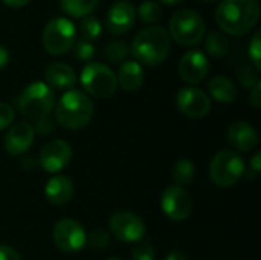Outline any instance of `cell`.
Segmentation results:
<instances>
[{
    "label": "cell",
    "instance_id": "6da1fadb",
    "mask_svg": "<svg viewBox=\"0 0 261 260\" xmlns=\"http://www.w3.org/2000/svg\"><path fill=\"white\" fill-rule=\"evenodd\" d=\"M260 18L258 0H222L216 9V21L231 35H243Z\"/></svg>",
    "mask_w": 261,
    "mask_h": 260
},
{
    "label": "cell",
    "instance_id": "7a4b0ae2",
    "mask_svg": "<svg viewBox=\"0 0 261 260\" xmlns=\"http://www.w3.org/2000/svg\"><path fill=\"white\" fill-rule=\"evenodd\" d=\"M171 38L162 26H150L139 31L132 44L130 52L144 64H161L170 54Z\"/></svg>",
    "mask_w": 261,
    "mask_h": 260
},
{
    "label": "cell",
    "instance_id": "3957f363",
    "mask_svg": "<svg viewBox=\"0 0 261 260\" xmlns=\"http://www.w3.org/2000/svg\"><path fill=\"white\" fill-rule=\"evenodd\" d=\"M93 116V103L80 90H67L55 104L57 123L70 130L86 127Z\"/></svg>",
    "mask_w": 261,
    "mask_h": 260
},
{
    "label": "cell",
    "instance_id": "277c9868",
    "mask_svg": "<svg viewBox=\"0 0 261 260\" xmlns=\"http://www.w3.org/2000/svg\"><path fill=\"white\" fill-rule=\"evenodd\" d=\"M17 106L24 118L35 123L44 116H49L55 106V93L46 83L34 81L21 90Z\"/></svg>",
    "mask_w": 261,
    "mask_h": 260
},
{
    "label": "cell",
    "instance_id": "5b68a950",
    "mask_svg": "<svg viewBox=\"0 0 261 260\" xmlns=\"http://www.w3.org/2000/svg\"><path fill=\"white\" fill-rule=\"evenodd\" d=\"M171 38L180 46H196L203 40L205 21L202 15L193 9H179L171 15L170 20Z\"/></svg>",
    "mask_w": 261,
    "mask_h": 260
},
{
    "label": "cell",
    "instance_id": "8992f818",
    "mask_svg": "<svg viewBox=\"0 0 261 260\" xmlns=\"http://www.w3.org/2000/svg\"><path fill=\"white\" fill-rule=\"evenodd\" d=\"M245 175V162L234 150L219 152L210 164L211 181L222 188L232 187Z\"/></svg>",
    "mask_w": 261,
    "mask_h": 260
},
{
    "label": "cell",
    "instance_id": "52a82bcc",
    "mask_svg": "<svg viewBox=\"0 0 261 260\" xmlns=\"http://www.w3.org/2000/svg\"><path fill=\"white\" fill-rule=\"evenodd\" d=\"M81 84L87 93L95 98H109L118 89L115 72L102 63H89L81 70Z\"/></svg>",
    "mask_w": 261,
    "mask_h": 260
},
{
    "label": "cell",
    "instance_id": "ba28073f",
    "mask_svg": "<svg viewBox=\"0 0 261 260\" xmlns=\"http://www.w3.org/2000/svg\"><path fill=\"white\" fill-rule=\"evenodd\" d=\"M75 43V25L66 17H55L47 21L43 31V46L52 55L66 54Z\"/></svg>",
    "mask_w": 261,
    "mask_h": 260
},
{
    "label": "cell",
    "instance_id": "9c48e42d",
    "mask_svg": "<svg viewBox=\"0 0 261 260\" xmlns=\"http://www.w3.org/2000/svg\"><path fill=\"white\" fill-rule=\"evenodd\" d=\"M52 241L55 247L64 253H75L87 244V234L83 225L75 219H60L52 230Z\"/></svg>",
    "mask_w": 261,
    "mask_h": 260
},
{
    "label": "cell",
    "instance_id": "30bf717a",
    "mask_svg": "<svg viewBox=\"0 0 261 260\" xmlns=\"http://www.w3.org/2000/svg\"><path fill=\"white\" fill-rule=\"evenodd\" d=\"M110 233L121 242H139L145 234L144 221L132 211H116L109 221Z\"/></svg>",
    "mask_w": 261,
    "mask_h": 260
},
{
    "label": "cell",
    "instance_id": "8fae6325",
    "mask_svg": "<svg viewBox=\"0 0 261 260\" xmlns=\"http://www.w3.org/2000/svg\"><path fill=\"white\" fill-rule=\"evenodd\" d=\"M161 208L168 219L174 222H182L191 215L193 201L190 193L184 187L171 185L167 187L161 196Z\"/></svg>",
    "mask_w": 261,
    "mask_h": 260
},
{
    "label": "cell",
    "instance_id": "7c38bea8",
    "mask_svg": "<svg viewBox=\"0 0 261 260\" xmlns=\"http://www.w3.org/2000/svg\"><path fill=\"white\" fill-rule=\"evenodd\" d=\"M72 159V147L64 139L49 141L40 152L38 162L47 173H60L64 170Z\"/></svg>",
    "mask_w": 261,
    "mask_h": 260
},
{
    "label": "cell",
    "instance_id": "4fadbf2b",
    "mask_svg": "<svg viewBox=\"0 0 261 260\" xmlns=\"http://www.w3.org/2000/svg\"><path fill=\"white\" fill-rule=\"evenodd\" d=\"M176 106L185 116L202 118L211 110V98L197 87H184L176 95Z\"/></svg>",
    "mask_w": 261,
    "mask_h": 260
},
{
    "label": "cell",
    "instance_id": "5bb4252c",
    "mask_svg": "<svg viewBox=\"0 0 261 260\" xmlns=\"http://www.w3.org/2000/svg\"><path fill=\"white\" fill-rule=\"evenodd\" d=\"M210 63L206 55L199 49H191L185 52L179 61V74L184 81L190 84H197L208 75Z\"/></svg>",
    "mask_w": 261,
    "mask_h": 260
},
{
    "label": "cell",
    "instance_id": "9a60e30c",
    "mask_svg": "<svg viewBox=\"0 0 261 260\" xmlns=\"http://www.w3.org/2000/svg\"><path fill=\"white\" fill-rule=\"evenodd\" d=\"M34 127L26 121H20L17 124H12L11 129L8 130L3 139V147L8 155L20 156L29 150V147L34 143Z\"/></svg>",
    "mask_w": 261,
    "mask_h": 260
},
{
    "label": "cell",
    "instance_id": "2e32d148",
    "mask_svg": "<svg viewBox=\"0 0 261 260\" xmlns=\"http://www.w3.org/2000/svg\"><path fill=\"white\" fill-rule=\"evenodd\" d=\"M136 18V9L130 2H115L106 17L107 29L115 35H122L130 31Z\"/></svg>",
    "mask_w": 261,
    "mask_h": 260
},
{
    "label": "cell",
    "instance_id": "e0dca14e",
    "mask_svg": "<svg viewBox=\"0 0 261 260\" xmlns=\"http://www.w3.org/2000/svg\"><path fill=\"white\" fill-rule=\"evenodd\" d=\"M228 141L234 149L240 152H249L258 144V135L249 123L236 121L228 129Z\"/></svg>",
    "mask_w": 261,
    "mask_h": 260
},
{
    "label": "cell",
    "instance_id": "ac0fdd59",
    "mask_svg": "<svg viewBox=\"0 0 261 260\" xmlns=\"http://www.w3.org/2000/svg\"><path fill=\"white\" fill-rule=\"evenodd\" d=\"M44 195L54 205H64L73 196V184L64 175L52 176L44 185Z\"/></svg>",
    "mask_w": 261,
    "mask_h": 260
},
{
    "label": "cell",
    "instance_id": "d6986e66",
    "mask_svg": "<svg viewBox=\"0 0 261 260\" xmlns=\"http://www.w3.org/2000/svg\"><path fill=\"white\" fill-rule=\"evenodd\" d=\"M44 78L49 87H57V89H70L76 83L75 70L69 64L61 61L50 63L46 67Z\"/></svg>",
    "mask_w": 261,
    "mask_h": 260
},
{
    "label": "cell",
    "instance_id": "ffe728a7",
    "mask_svg": "<svg viewBox=\"0 0 261 260\" xmlns=\"http://www.w3.org/2000/svg\"><path fill=\"white\" fill-rule=\"evenodd\" d=\"M144 78H145V75H144L142 66L135 60H127L121 64V67L118 70L116 81L124 90L135 92V90L141 89V86L144 84Z\"/></svg>",
    "mask_w": 261,
    "mask_h": 260
},
{
    "label": "cell",
    "instance_id": "44dd1931",
    "mask_svg": "<svg viewBox=\"0 0 261 260\" xmlns=\"http://www.w3.org/2000/svg\"><path fill=\"white\" fill-rule=\"evenodd\" d=\"M208 92H210L211 98L219 103L229 104L237 100V87H236L234 81L223 75H217L210 81Z\"/></svg>",
    "mask_w": 261,
    "mask_h": 260
},
{
    "label": "cell",
    "instance_id": "7402d4cb",
    "mask_svg": "<svg viewBox=\"0 0 261 260\" xmlns=\"http://www.w3.org/2000/svg\"><path fill=\"white\" fill-rule=\"evenodd\" d=\"M173 181L177 187H184L188 185L194 176H196V166L193 164L191 159L182 158L179 161H176V164L173 166Z\"/></svg>",
    "mask_w": 261,
    "mask_h": 260
},
{
    "label": "cell",
    "instance_id": "603a6c76",
    "mask_svg": "<svg viewBox=\"0 0 261 260\" xmlns=\"http://www.w3.org/2000/svg\"><path fill=\"white\" fill-rule=\"evenodd\" d=\"M99 0H60L61 9L72 17H87L96 9Z\"/></svg>",
    "mask_w": 261,
    "mask_h": 260
},
{
    "label": "cell",
    "instance_id": "cb8c5ba5",
    "mask_svg": "<svg viewBox=\"0 0 261 260\" xmlns=\"http://www.w3.org/2000/svg\"><path fill=\"white\" fill-rule=\"evenodd\" d=\"M205 48H206V51H208L210 55H213L216 58H222L229 51V41H228V38H226L225 34H222L219 31H211L206 35Z\"/></svg>",
    "mask_w": 261,
    "mask_h": 260
},
{
    "label": "cell",
    "instance_id": "d4e9b609",
    "mask_svg": "<svg viewBox=\"0 0 261 260\" xmlns=\"http://www.w3.org/2000/svg\"><path fill=\"white\" fill-rule=\"evenodd\" d=\"M128 52H130V49H128L127 43L122 40H112L106 44V49H104L106 58L112 63L124 61L127 58Z\"/></svg>",
    "mask_w": 261,
    "mask_h": 260
},
{
    "label": "cell",
    "instance_id": "484cf974",
    "mask_svg": "<svg viewBox=\"0 0 261 260\" xmlns=\"http://www.w3.org/2000/svg\"><path fill=\"white\" fill-rule=\"evenodd\" d=\"M138 15L144 23H156L162 17V8L158 2L145 0L139 5Z\"/></svg>",
    "mask_w": 261,
    "mask_h": 260
},
{
    "label": "cell",
    "instance_id": "4316f807",
    "mask_svg": "<svg viewBox=\"0 0 261 260\" xmlns=\"http://www.w3.org/2000/svg\"><path fill=\"white\" fill-rule=\"evenodd\" d=\"M80 32H81L83 40H87V41L92 43L101 34V23H99V20L95 15L84 17L81 20V23H80Z\"/></svg>",
    "mask_w": 261,
    "mask_h": 260
},
{
    "label": "cell",
    "instance_id": "83f0119b",
    "mask_svg": "<svg viewBox=\"0 0 261 260\" xmlns=\"http://www.w3.org/2000/svg\"><path fill=\"white\" fill-rule=\"evenodd\" d=\"M72 48H73V55H75L76 60L87 61L95 55V46L87 40H83V38L75 40Z\"/></svg>",
    "mask_w": 261,
    "mask_h": 260
},
{
    "label": "cell",
    "instance_id": "f1b7e54d",
    "mask_svg": "<svg viewBox=\"0 0 261 260\" xmlns=\"http://www.w3.org/2000/svg\"><path fill=\"white\" fill-rule=\"evenodd\" d=\"M132 260H154L153 247L145 241L136 242V245L132 248Z\"/></svg>",
    "mask_w": 261,
    "mask_h": 260
},
{
    "label": "cell",
    "instance_id": "f546056e",
    "mask_svg": "<svg viewBox=\"0 0 261 260\" xmlns=\"http://www.w3.org/2000/svg\"><path fill=\"white\" fill-rule=\"evenodd\" d=\"M89 242H90V247L95 248V250H104L110 245V234L102 230V228H96L90 233L89 236Z\"/></svg>",
    "mask_w": 261,
    "mask_h": 260
},
{
    "label": "cell",
    "instance_id": "4dcf8cb0",
    "mask_svg": "<svg viewBox=\"0 0 261 260\" xmlns=\"http://www.w3.org/2000/svg\"><path fill=\"white\" fill-rule=\"evenodd\" d=\"M249 57L255 66V69H261V35L260 31H257L251 40V44H249Z\"/></svg>",
    "mask_w": 261,
    "mask_h": 260
},
{
    "label": "cell",
    "instance_id": "1f68e13d",
    "mask_svg": "<svg viewBox=\"0 0 261 260\" xmlns=\"http://www.w3.org/2000/svg\"><path fill=\"white\" fill-rule=\"evenodd\" d=\"M237 77H239L240 84H242L243 87H246V89H252V87H254V84L258 81L255 70H252V69H251V67H248V66L240 67V69H239Z\"/></svg>",
    "mask_w": 261,
    "mask_h": 260
},
{
    "label": "cell",
    "instance_id": "d6a6232c",
    "mask_svg": "<svg viewBox=\"0 0 261 260\" xmlns=\"http://www.w3.org/2000/svg\"><path fill=\"white\" fill-rule=\"evenodd\" d=\"M15 120V110L8 103H0V130L9 127L14 124Z\"/></svg>",
    "mask_w": 261,
    "mask_h": 260
},
{
    "label": "cell",
    "instance_id": "836d02e7",
    "mask_svg": "<svg viewBox=\"0 0 261 260\" xmlns=\"http://www.w3.org/2000/svg\"><path fill=\"white\" fill-rule=\"evenodd\" d=\"M55 126H54V120L50 116H44L38 121H35V127L34 132L41 133V135H50L54 132Z\"/></svg>",
    "mask_w": 261,
    "mask_h": 260
},
{
    "label": "cell",
    "instance_id": "e575fe53",
    "mask_svg": "<svg viewBox=\"0 0 261 260\" xmlns=\"http://www.w3.org/2000/svg\"><path fill=\"white\" fill-rule=\"evenodd\" d=\"M249 103H251L255 109L261 107V81L260 80H258V81L254 84V87L251 89V93H249Z\"/></svg>",
    "mask_w": 261,
    "mask_h": 260
},
{
    "label": "cell",
    "instance_id": "d590c367",
    "mask_svg": "<svg viewBox=\"0 0 261 260\" xmlns=\"http://www.w3.org/2000/svg\"><path fill=\"white\" fill-rule=\"evenodd\" d=\"M0 260H21L18 253L8 247V245H0Z\"/></svg>",
    "mask_w": 261,
    "mask_h": 260
},
{
    "label": "cell",
    "instance_id": "8d00e7d4",
    "mask_svg": "<svg viewBox=\"0 0 261 260\" xmlns=\"http://www.w3.org/2000/svg\"><path fill=\"white\" fill-rule=\"evenodd\" d=\"M251 167H252L254 173H260V170H261V153L260 152H257V153L252 156V159H251Z\"/></svg>",
    "mask_w": 261,
    "mask_h": 260
},
{
    "label": "cell",
    "instance_id": "74e56055",
    "mask_svg": "<svg viewBox=\"0 0 261 260\" xmlns=\"http://www.w3.org/2000/svg\"><path fill=\"white\" fill-rule=\"evenodd\" d=\"M8 61H9V52L6 48L0 44V69H3L8 64Z\"/></svg>",
    "mask_w": 261,
    "mask_h": 260
},
{
    "label": "cell",
    "instance_id": "f35d334b",
    "mask_svg": "<svg viewBox=\"0 0 261 260\" xmlns=\"http://www.w3.org/2000/svg\"><path fill=\"white\" fill-rule=\"evenodd\" d=\"M5 5H8V6H11V8H21V6H24L29 0H2Z\"/></svg>",
    "mask_w": 261,
    "mask_h": 260
},
{
    "label": "cell",
    "instance_id": "ab89813d",
    "mask_svg": "<svg viewBox=\"0 0 261 260\" xmlns=\"http://www.w3.org/2000/svg\"><path fill=\"white\" fill-rule=\"evenodd\" d=\"M165 260H188L187 259V256L184 254V253H180V251H171Z\"/></svg>",
    "mask_w": 261,
    "mask_h": 260
},
{
    "label": "cell",
    "instance_id": "60d3db41",
    "mask_svg": "<svg viewBox=\"0 0 261 260\" xmlns=\"http://www.w3.org/2000/svg\"><path fill=\"white\" fill-rule=\"evenodd\" d=\"M34 161H35L34 158H24V159L21 161V164H23V167H24V169H31V170H32V169H34V166H35V162H34Z\"/></svg>",
    "mask_w": 261,
    "mask_h": 260
},
{
    "label": "cell",
    "instance_id": "b9f144b4",
    "mask_svg": "<svg viewBox=\"0 0 261 260\" xmlns=\"http://www.w3.org/2000/svg\"><path fill=\"white\" fill-rule=\"evenodd\" d=\"M161 2H164L167 5H176V3H180L182 0H161Z\"/></svg>",
    "mask_w": 261,
    "mask_h": 260
},
{
    "label": "cell",
    "instance_id": "7bdbcfd3",
    "mask_svg": "<svg viewBox=\"0 0 261 260\" xmlns=\"http://www.w3.org/2000/svg\"><path fill=\"white\" fill-rule=\"evenodd\" d=\"M106 260H119V259H115V257H110V259H106Z\"/></svg>",
    "mask_w": 261,
    "mask_h": 260
},
{
    "label": "cell",
    "instance_id": "ee69618b",
    "mask_svg": "<svg viewBox=\"0 0 261 260\" xmlns=\"http://www.w3.org/2000/svg\"><path fill=\"white\" fill-rule=\"evenodd\" d=\"M205 2H214V0H205Z\"/></svg>",
    "mask_w": 261,
    "mask_h": 260
}]
</instances>
